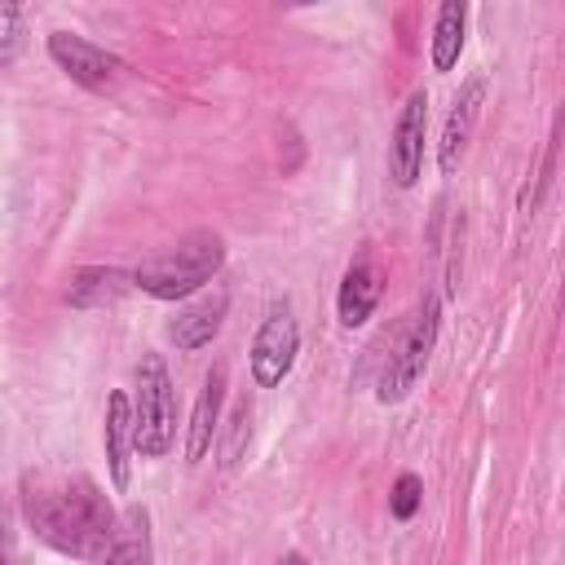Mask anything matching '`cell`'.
Instances as JSON below:
<instances>
[{"instance_id":"cell-12","label":"cell","mask_w":565,"mask_h":565,"mask_svg":"<svg viewBox=\"0 0 565 565\" xmlns=\"http://www.w3.org/2000/svg\"><path fill=\"white\" fill-rule=\"evenodd\" d=\"M102 450H106V472L110 486L124 494L132 481V402L124 388H115L106 397V415H102Z\"/></svg>"},{"instance_id":"cell-19","label":"cell","mask_w":565,"mask_h":565,"mask_svg":"<svg viewBox=\"0 0 565 565\" xmlns=\"http://www.w3.org/2000/svg\"><path fill=\"white\" fill-rule=\"evenodd\" d=\"M22 22L26 13L18 4H0V71H9L13 57L22 53Z\"/></svg>"},{"instance_id":"cell-6","label":"cell","mask_w":565,"mask_h":565,"mask_svg":"<svg viewBox=\"0 0 565 565\" xmlns=\"http://www.w3.org/2000/svg\"><path fill=\"white\" fill-rule=\"evenodd\" d=\"M44 49H49L53 66H57L71 84H79V88H88V93H110V88L124 79V57H115L110 49H102V44L75 35V31H49Z\"/></svg>"},{"instance_id":"cell-18","label":"cell","mask_w":565,"mask_h":565,"mask_svg":"<svg viewBox=\"0 0 565 565\" xmlns=\"http://www.w3.org/2000/svg\"><path fill=\"white\" fill-rule=\"evenodd\" d=\"M247 433H252V406H247V402H238V406H234V415H230L225 437H216V441H221V463H225V468H230V463H238V455H243V446H247Z\"/></svg>"},{"instance_id":"cell-2","label":"cell","mask_w":565,"mask_h":565,"mask_svg":"<svg viewBox=\"0 0 565 565\" xmlns=\"http://www.w3.org/2000/svg\"><path fill=\"white\" fill-rule=\"evenodd\" d=\"M221 265H225V238L216 230H190L128 274L132 287L154 300H190L221 274Z\"/></svg>"},{"instance_id":"cell-1","label":"cell","mask_w":565,"mask_h":565,"mask_svg":"<svg viewBox=\"0 0 565 565\" xmlns=\"http://www.w3.org/2000/svg\"><path fill=\"white\" fill-rule=\"evenodd\" d=\"M22 516L40 543L75 561H97L119 530V512L110 508L106 490L84 472H26Z\"/></svg>"},{"instance_id":"cell-16","label":"cell","mask_w":565,"mask_h":565,"mask_svg":"<svg viewBox=\"0 0 565 565\" xmlns=\"http://www.w3.org/2000/svg\"><path fill=\"white\" fill-rule=\"evenodd\" d=\"M552 172H556V132H552V141H547V150H543V163H539V172H534V185H521V199H516V212H521V216H534V212H539V203H543V194H547V185H552Z\"/></svg>"},{"instance_id":"cell-17","label":"cell","mask_w":565,"mask_h":565,"mask_svg":"<svg viewBox=\"0 0 565 565\" xmlns=\"http://www.w3.org/2000/svg\"><path fill=\"white\" fill-rule=\"evenodd\" d=\"M419 503H424V481H419V472H397V481H393V490H388V512H393V521H411V516L419 512Z\"/></svg>"},{"instance_id":"cell-14","label":"cell","mask_w":565,"mask_h":565,"mask_svg":"<svg viewBox=\"0 0 565 565\" xmlns=\"http://www.w3.org/2000/svg\"><path fill=\"white\" fill-rule=\"evenodd\" d=\"M150 561H154V547H150V512L146 508H132L119 521L110 547L97 561H88V565H150Z\"/></svg>"},{"instance_id":"cell-3","label":"cell","mask_w":565,"mask_h":565,"mask_svg":"<svg viewBox=\"0 0 565 565\" xmlns=\"http://www.w3.org/2000/svg\"><path fill=\"white\" fill-rule=\"evenodd\" d=\"M437 331H441V300L437 296H424V305L411 313V322L397 331L384 366H380V380H375V402L380 406H397L415 393V384L424 380L428 371V358L437 349Z\"/></svg>"},{"instance_id":"cell-7","label":"cell","mask_w":565,"mask_h":565,"mask_svg":"<svg viewBox=\"0 0 565 565\" xmlns=\"http://www.w3.org/2000/svg\"><path fill=\"white\" fill-rule=\"evenodd\" d=\"M424 141H428V93L415 88L388 132V181L397 190H411L424 177Z\"/></svg>"},{"instance_id":"cell-13","label":"cell","mask_w":565,"mask_h":565,"mask_svg":"<svg viewBox=\"0 0 565 565\" xmlns=\"http://www.w3.org/2000/svg\"><path fill=\"white\" fill-rule=\"evenodd\" d=\"M132 287V274L128 269H115V265H84L71 274L66 282V305L75 309H106L115 300H124Z\"/></svg>"},{"instance_id":"cell-4","label":"cell","mask_w":565,"mask_h":565,"mask_svg":"<svg viewBox=\"0 0 565 565\" xmlns=\"http://www.w3.org/2000/svg\"><path fill=\"white\" fill-rule=\"evenodd\" d=\"M128 402H132V450L141 459H163L177 441V388L159 353H146L137 362V393H128Z\"/></svg>"},{"instance_id":"cell-21","label":"cell","mask_w":565,"mask_h":565,"mask_svg":"<svg viewBox=\"0 0 565 565\" xmlns=\"http://www.w3.org/2000/svg\"><path fill=\"white\" fill-rule=\"evenodd\" d=\"M278 565H309V561H305V552H282Z\"/></svg>"},{"instance_id":"cell-8","label":"cell","mask_w":565,"mask_h":565,"mask_svg":"<svg viewBox=\"0 0 565 565\" xmlns=\"http://www.w3.org/2000/svg\"><path fill=\"white\" fill-rule=\"evenodd\" d=\"M481 106H486V75H468L463 88L450 102L446 124H441V141H437V168H441V177H455L459 172V163H463V154L472 146V132H477Z\"/></svg>"},{"instance_id":"cell-9","label":"cell","mask_w":565,"mask_h":565,"mask_svg":"<svg viewBox=\"0 0 565 565\" xmlns=\"http://www.w3.org/2000/svg\"><path fill=\"white\" fill-rule=\"evenodd\" d=\"M384 296V269L375 260V252H358L344 274H340V291H335V313H340V327H366L375 305Z\"/></svg>"},{"instance_id":"cell-5","label":"cell","mask_w":565,"mask_h":565,"mask_svg":"<svg viewBox=\"0 0 565 565\" xmlns=\"http://www.w3.org/2000/svg\"><path fill=\"white\" fill-rule=\"evenodd\" d=\"M296 353H300V322L291 313L287 300L269 305V313L260 318L256 335H252V349H247V371H252V384L256 388H278L291 366H296Z\"/></svg>"},{"instance_id":"cell-11","label":"cell","mask_w":565,"mask_h":565,"mask_svg":"<svg viewBox=\"0 0 565 565\" xmlns=\"http://www.w3.org/2000/svg\"><path fill=\"white\" fill-rule=\"evenodd\" d=\"M221 411H225V366L216 362L203 375V388H199L194 411H190V424H185V463L207 459V450L221 437Z\"/></svg>"},{"instance_id":"cell-10","label":"cell","mask_w":565,"mask_h":565,"mask_svg":"<svg viewBox=\"0 0 565 565\" xmlns=\"http://www.w3.org/2000/svg\"><path fill=\"white\" fill-rule=\"evenodd\" d=\"M225 313H230V291H212V296H199L190 305H181L172 318H168V340L181 349V353H199L207 349L221 327H225Z\"/></svg>"},{"instance_id":"cell-20","label":"cell","mask_w":565,"mask_h":565,"mask_svg":"<svg viewBox=\"0 0 565 565\" xmlns=\"http://www.w3.org/2000/svg\"><path fill=\"white\" fill-rule=\"evenodd\" d=\"M0 565H22V556L13 552V543H9V539H0Z\"/></svg>"},{"instance_id":"cell-15","label":"cell","mask_w":565,"mask_h":565,"mask_svg":"<svg viewBox=\"0 0 565 565\" xmlns=\"http://www.w3.org/2000/svg\"><path fill=\"white\" fill-rule=\"evenodd\" d=\"M463 35H468V4L463 0H446L433 18V35H428V57L433 71H450L463 53Z\"/></svg>"}]
</instances>
